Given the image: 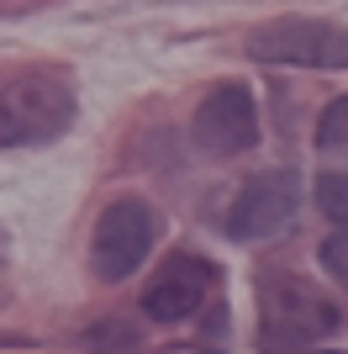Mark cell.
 <instances>
[{"instance_id": "cell-1", "label": "cell", "mask_w": 348, "mask_h": 354, "mask_svg": "<svg viewBox=\"0 0 348 354\" xmlns=\"http://www.w3.org/2000/svg\"><path fill=\"white\" fill-rule=\"evenodd\" d=\"M338 333V301L290 270L259 275V349H306Z\"/></svg>"}, {"instance_id": "cell-2", "label": "cell", "mask_w": 348, "mask_h": 354, "mask_svg": "<svg viewBox=\"0 0 348 354\" xmlns=\"http://www.w3.org/2000/svg\"><path fill=\"white\" fill-rule=\"evenodd\" d=\"M74 122V90L53 69H21L0 80V148L53 143Z\"/></svg>"}, {"instance_id": "cell-3", "label": "cell", "mask_w": 348, "mask_h": 354, "mask_svg": "<svg viewBox=\"0 0 348 354\" xmlns=\"http://www.w3.org/2000/svg\"><path fill=\"white\" fill-rule=\"evenodd\" d=\"M248 59L290 69H348V27L322 16H280L248 37Z\"/></svg>"}, {"instance_id": "cell-4", "label": "cell", "mask_w": 348, "mask_h": 354, "mask_svg": "<svg viewBox=\"0 0 348 354\" xmlns=\"http://www.w3.org/2000/svg\"><path fill=\"white\" fill-rule=\"evenodd\" d=\"M153 238H159V217L148 207L143 196H122L101 212L95 222V238H90V270L101 286H116L137 275L148 254H153Z\"/></svg>"}, {"instance_id": "cell-5", "label": "cell", "mask_w": 348, "mask_h": 354, "mask_svg": "<svg viewBox=\"0 0 348 354\" xmlns=\"http://www.w3.org/2000/svg\"><path fill=\"white\" fill-rule=\"evenodd\" d=\"M296 207H301V175L296 169H259V175L243 180V191L232 196L222 227L238 243H264V238H275L296 217Z\"/></svg>"}, {"instance_id": "cell-6", "label": "cell", "mask_w": 348, "mask_h": 354, "mask_svg": "<svg viewBox=\"0 0 348 354\" xmlns=\"http://www.w3.org/2000/svg\"><path fill=\"white\" fill-rule=\"evenodd\" d=\"M190 138L201 153L211 159H238L259 143V106H253V90L248 85H217L195 106V122H190Z\"/></svg>"}, {"instance_id": "cell-7", "label": "cell", "mask_w": 348, "mask_h": 354, "mask_svg": "<svg viewBox=\"0 0 348 354\" xmlns=\"http://www.w3.org/2000/svg\"><path fill=\"white\" fill-rule=\"evenodd\" d=\"M217 286H222V270L206 254H169L143 291V312L153 323H185L217 296Z\"/></svg>"}, {"instance_id": "cell-8", "label": "cell", "mask_w": 348, "mask_h": 354, "mask_svg": "<svg viewBox=\"0 0 348 354\" xmlns=\"http://www.w3.org/2000/svg\"><path fill=\"white\" fill-rule=\"evenodd\" d=\"M311 196H317L322 217H333L338 227H348V169H333V175H322Z\"/></svg>"}, {"instance_id": "cell-9", "label": "cell", "mask_w": 348, "mask_h": 354, "mask_svg": "<svg viewBox=\"0 0 348 354\" xmlns=\"http://www.w3.org/2000/svg\"><path fill=\"white\" fill-rule=\"evenodd\" d=\"M317 148H322V153H348V95L322 111V122H317Z\"/></svg>"}, {"instance_id": "cell-10", "label": "cell", "mask_w": 348, "mask_h": 354, "mask_svg": "<svg viewBox=\"0 0 348 354\" xmlns=\"http://www.w3.org/2000/svg\"><path fill=\"white\" fill-rule=\"evenodd\" d=\"M322 270H327V275L348 291V227H338V233L322 243Z\"/></svg>"}]
</instances>
